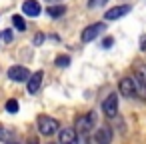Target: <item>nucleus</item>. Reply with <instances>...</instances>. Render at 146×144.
Here are the masks:
<instances>
[{
	"mask_svg": "<svg viewBox=\"0 0 146 144\" xmlns=\"http://www.w3.org/2000/svg\"><path fill=\"white\" fill-rule=\"evenodd\" d=\"M36 128H38L40 134L52 136V134L60 132V122H58L56 118H52V116H44V114H42V116L36 118Z\"/></svg>",
	"mask_w": 146,
	"mask_h": 144,
	"instance_id": "obj_1",
	"label": "nucleus"
},
{
	"mask_svg": "<svg viewBox=\"0 0 146 144\" xmlns=\"http://www.w3.org/2000/svg\"><path fill=\"white\" fill-rule=\"evenodd\" d=\"M94 124H96V112L92 110V112H86V114L78 116L76 122H74V128H76V132H78L80 136H86V134L94 128Z\"/></svg>",
	"mask_w": 146,
	"mask_h": 144,
	"instance_id": "obj_2",
	"label": "nucleus"
},
{
	"mask_svg": "<svg viewBox=\"0 0 146 144\" xmlns=\"http://www.w3.org/2000/svg\"><path fill=\"white\" fill-rule=\"evenodd\" d=\"M102 112H104L108 118H112V116L118 114V94L110 92V94L104 98V102H102Z\"/></svg>",
	"mask_w": 146,
	"mask_h": 144,
	"instance_id": "obj_3",
	"label": "nucleus"
},
{
	"mask_svg": "<svg viewBox=\"0 0 146 144\" xmlns=\"http://www.w3.org/2000/svg\"><path fill=\"white\" fill-rule=\"evenodd\" d=\"M104 24L102 22H96V24H90V26H86L84 30H82V34H80V40L82 42H92L100 32H104Z\"/></svg>",
	"mask_w": 146,
	"mask_h": 144,
	"instance_id": "obj_4",
	"label": "nucleus"
},
{
	"mask_svg": "<svg viewBox=\"0 0 146 144\" xmlns=\"http://www.w3.org/2000/svg\"><path fill=\"white\" fill-rule=\"evenodd\" d=\"M118 90H120V94L126 96V98H138L134 78H122V80L118 82Z\"/></svg>",
	"mask_w": 146,
	"mask_h": 144,
	"instance_id": "obj_5",
	"label": "nucleus"
},
{
	"mask_svg": "<svg viewBox=\"0 0 146 144\" xmlns=\"http://www.w3.org/2000/svg\"><path fill=\"white\" fill-rule=\"evenodd\" d=\"M114 138V132L110 126H100L96 132H94V142L96 144H110Z\"/></svg>",
	"mask_w": 146,
	"mask_h": 144,
	"instance_id": "obj_6",
	"label": "nucleus"
},
{
	"mask_svg": "<svg viewBox=\"0 0 146 144\" xmlns=\"http://www.w3.org/2000/svg\"><path fill=\"white\" fill-rule=\"evenodd\" d=\"M32 74L24 68V66H12L10 70H8V78L10 80H14V82H24V80H28Z\"/></svg>",
	"mask_w": 146,
	"mask_h": 144,
	"instance_id": "obj_7",
	"label": "nucleus"
},
{
	"mask_svg": "<svg viewBox=\"0 0 146 144\" xmlns=\"http://www.w3.org/2000/svg\"><path fill=\"white\" fill-rule=\"evenodd\" d=\"M22 12L26 16H30V18H36V16H40L42 8H40V4L36 2V0H26V2L22 4Z\"/></svg>",
	"mask_w": 146,
	"mask_h": 144,
	"instance_id": "obj_8",
	"label": "nucleus"
},
{
	"mask_svg": "<svg viewBox=\"0 0 146 144\" xmlns=\"http://www.w3.org/2000/svg\"><path fill=\"white\" fill-rule=\"evenodd\" d=\"M42 78H44V72H42V70H36V72L30 76V80H28V86H26L30 94H34V92H38V90H40Z\"/></svg>",
	"mask_w": 146,
	"mask_h": 144,
	"instance_id": "obj_9",
	"label": "nucleus"
},
{
	"mask_svg": "<svg viewBox=\"0 0 146 144\" xmlns=\"http://www.w3.org/2000/svg\"><path fill=\"white\" fill-rule=\"evenodd\" d=\"M76 128H62L60 132H58V142L60 144H72L74 140H76Z\"/></svg>",
	"mask_w": 146,
	"mask_h": 144,
	"instance_id": "obj_10",
	"label": "nucleus"
},
{
	"mask_svg": "<svg viewBox=\"0 0 146 144\" xmlns=\"http://www.w3.org/2000/svg\"><path fill=\"white\" fill-rule=\"evenodd\" d=\"M130 12V6H114V8H110L108 12H106V20H118V18H122V16H126Z\"/></svg>",
	"mask_w": 146,
	"mask_h": 144,
	"instance_id": "obj_11",
	"label": "nucleus"
},
{
	"mask_svg": "<svg viewBox=\"0 0 146 144\" xmlns=\"http://www.w3.org/2000/svg\"><path fill=\"white\" fill-rule=\"evenodd\" d=\"M134 84H136L138 98L146 100V80H144V72H136V74H134Z\"/></svg>",
	"mask_w": 146,
	"mask_h": 144,
	"instance_id": "obj_12",
	"label": "nucleus"
},
{
	"mask_svg": "<svg viewBox=\"0 0 146 144\" xmlns=\"http://www.w3.org/2000/svg\"><path fill=\"white\" fill-rule=\"evenodd\" d=\"M64 12H66V8H64V6H48V8H46V14H48V16H52V18H60Z\"/></svg>",
	"mask_w": 146,
	"mask_h": 144,
	"instance_id": "obj_13",
	"label": "nucleus"
},
{
	"mask_svg": "<svg viewBox=\"0 0 146 144\" xmlns=\"http://www.w3.org/2000/svg\"><path fill=\"white\" fill-rule=\"evenodd\" d=\"M12 24H14V28H16V30H20V32L26 28V24H24V20H22V16H20V14H14V16H12Z\"/></svg>",
	"mask_w": 146,
	"mask_h": 144,
	"instance_id": "obj_14",
	"label": "nucleus"
},
{
	"mask_svg": "<svg viewBox=\"0 0 146 144\" xmlns=\"http://www.w3.org/2000/svg\"><path fill=\"white\" fill-rule=\"evenodd\" d=\"M18 108H20V104H18V100H8L6 102V112H10V114H16L18 112Z\"/></svg>",
	"mask_w": 146,
	"mask_h": 144,
	"instance_id": "obj_15",
	"label": "nucleus"
},
{
	"mask_svg": "<svg viewBox=\"0 0 146 144\" xmlns=\"http://www.w3.org/2000/svg\"><path fill=\"white\" fill-rule=\"evenodd\" d=\"M68 64H70V56H58V58H56V66L66 68Z\"/></svg>",
	"mask_w": 146,
	"mask_h": 144,
	"instance_id": "obj_16",
	"label": "nucleus"
},
{
	"mask_svg": "<svg viewBox=\"0 0 146 144\" xmlns=\"http://www.w3.org/2000/svg\"><path fill=\"white\" fill-rule=\"evenodd\" d=\"M0 140H4V142H12V134H10L6 128H2V126H0Z\"/></svg>",
	"mask_w": 146,
	"mask_h": 144,
	"instance_id": "obj_17",
	"label": "nucleus"
},
{
	"mask_svg": "<svg viewBox=\"0 0 146 144\" xmlns=\"http://www.w3.org/2000/svg\"><path fill=\"white\" fill-rule=\"evenodd\" d=\"M102 4H106V0H88V8H98Z\"/></svg>",
	"mask_w": 146,
	"mask_h": 144,
	"instance_id": "obj_18",
	"label": "nucleus"
},
{
	"mask_svg": "<svg viewBox=\"0 0 146 144\" xmlns=\"http://www.w3.org/2000/svg\"><path fill=\"white\" fill-rule=\"evenodd\" d=\"M72 144H90V140H88L86 136H80V134H78V136H76V140H74Z\"/></svg>",
	"mask_w": 146,
	"mask_h": 144,
	"instance_id": "obj_19",
	"label": "nucleus"
},
{
	"mask_svg": "<svg viewBox=\"0 0 146 144\" xmlns=\"http://www.w3.org/2000/svg\"><path fill=\"white\" fill-rule=\"evenodd\" d=\"M2 38H4V42H10L12 40V30L8 28V30H2Z\"/></svg>",
	"mask_w": 146,
	"mask_h": 144,
	"instance_id": "obj_20",
	"label": "nucleus"
},
{
	"mask_svg": "<svg viewBox=\"0 0 146 144\" xmlns=\"http://www.w3.org/2000/svg\"><path fill=\"white\" fill-rule=\"evenodd\" d=\"M112 44H114V38H112V36H108V38L102 40V48H110Z\"/></svg>",
	"mask_w": 146,
	"mask_h": 144,
	"instance_id": "obj_21",
	"label": "nucleus"
},
{
	"mask_svg": "<svg viewBox=\"0 0 146 144\" xmlns=\"http://www.w3.org/2000/svg\"><path fill=\"white\" fill-rule=\"evenodd\" d=\"M140 48H142V50H146V34H142V36H140Z\"/></svg>",
	"mask_w": 146,
	"mask_h": 144,
	"instance_id": "obj_22",
	"label": "nucleus"
},
{
	"mask_svg": "<svg viewBox=\"0 0 146 144\" xmlns=\"http://www.w3.org/2000/svg\"><path fill=\"white\" fill-rule=\"evenodd\" d=\"M28 144H38V140H34V138H32V140H28Z\"/></svg>",
	"mask_w": 146,
	"mask_h": 144,
	"instance_id": "obj_23",
	"label": "nucleus"
},
{
	"mask_svg": "<svg viewBox=\"0 0 146 144\" xmlns=\"http://www.w3.org/2000/svg\"><path fill=\"white\" fill-rule=\"evenodd\" d=\"M6 144H18V142H14V140H12V142H6Z\"/></svg>",
	"mask_w": 146,
	"mask_h": 144,
	"instance_id": "obj_24",
	"label": "nucleus"
},
{
	"mask_svg": "<svg viewBox=\"0 0 146 144\" xmlns=\"http://www.w3.org/2000/svg\"><path fill=\"white\" fill-rule=\"evenodd\" d=\"M46 2H58V0H46Z\"/></svg>",
	"mask_w": 146,
	"mask_h": 144,
	"instance_id": "obj_25",
	"label": "nucleus"
},
{
	"mask_svg": "<svg viewBox=\"0 0 146 144\" xmlns=\"http://www.w3.org/2000/svg\"><path fill=\"white\" fill-rule=\"evenodd\" d=\"M144 72H146V70H144Z\"/></svg>",
	"mask_w": 146,
	"mask_h": 144,
	"instance_id": "obj_26",
	"label": "nucleus"
}]
</instances>
